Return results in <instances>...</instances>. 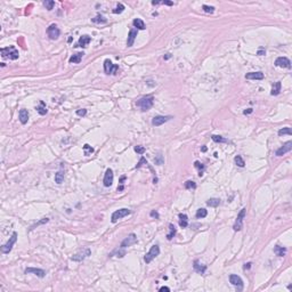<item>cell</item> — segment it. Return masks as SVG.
I'll return each mask as SVG.
<instances>
[{
    "mask_svg": "<svg viewBox=\"0 0 292 292\" xmlns=\"http://www.w3.org/2000/svg\"><path fill=\"white\" fill-rule=\"evenodd\" d=\"M153 103H154L153 96H145V97H142L139 101H137L136 105L140 107L143 112H146L153 106Z\"/></svg>",
    "mask_w": 292,
    "mask_h": 292,
    "instance_id": "1",
    "label": "cell"
},
{
    "mask_svg": "<svg viewBox=\"0 0 292 292\" xmlns=\"http://www.w3.org/2000/svg\"><path fill=\"white\" fill-rule=\"evenodd\" d=\"M1 53V56L3 58H9V59H17L18 58V50L14 47V46H9V47H6V48H1L0 50Z\"/></svg>",
    "mask_w": 292,
    "mask_h": 292,
    "instance_id": "2",
    "label": "cell"
},
{
    "mask_svg": "<svg viewBox=\"0 0 292 292\" xmlns=\"http://www.w3.org/2000/svg\"><path fill=\"white\" fill-rule=\"evenodd\" d=\"M16 240H17V233H16V232H14V233L12 234V236L9 237L8 242L1 247V252H2V253H9V252L12 251L13 245L15 244Z\"/></svg>",
    "mask_w": 292,
    "mask_h": 292,
    "instance_id": "3",
    "label": "cell"
},
{
    "mask_svg": "<svg viewBox=\"0 0 292 292\" xmlns=\"http://www.w3.org/2000/svg\"><path fill=\"white\" fill-rule=\"evenodd\" d=\"M245 215H247V209L243 208V209L238 212L237 218H236V220H235V224H234V226H233V229H234L235 232H240V231L242 229V227H243V219L245 218Z\"/></svg>",
    "mask_w": 292,
    "mask_h": 292,
    "instance_id": "4",
    "label": "cell"
},
{
    "mask_svg": "<svg viewBox=\"0 0 292 292\" xmlns=\"http://www.w3.org/2000/svg\"><path fill=\"white\" fill-rule=\"evenodd\" d=\"M160 255V247L158 245V244H154L152 248H151V250L147 252L144 257V260H145L146 264H149L156 256Z\"/></svg>",
    "mask_w": 292,
    "mask_h": 292,
    "instance_id": "5",
    "label": "cell"
},
{
    "mask_svg": "<svg viewBox=\"0 0 292 292\" xmlns=\"http://www.w3.org/2000/svg\"><path fill=\"white\" fill-rule=\"evenodd\" d=\"M130 213H131V210H129V209H127V208L119 209V210H116V211H114V212L112 213L111 221H112V222H116L119 219L123 218V217H126V216L130 215Z\"/></svg>",
    "mask_w": 292,
    "mask_h": 292,
    "instance_id": "6",
    "label": "cell"
},
{
    "mask_svg": "<svg viewBox=\"0 0 292 292\" xmlns=\"http://www.w3.org/2000/svg\"><path fill=\"white\" fill-rule=\"evenodd\" d=\"M138 241H137V236H136V234L135 233H130L129 235H128L122 242H121V244H120V247L121 248H128V247H131V245H134V244H136Z\"/></svg>",
    "mask_w": 292,
    "mask_h": 292,
    "instance_id": "7",
    "label": "cell"
},
{
    "mask_svg": "<svg viewBox=\"0 0 292 292\" xmlns=\"http://www.w3.org/2000/svg\"><path fill=\"white\" fill-rule=\"evenodd\" d=\"M91 253V250L89 248H86V249H82V250H80L79 252H76L74 256H72V259L73 261H82L83 259H86L88 256H90Z\"/></svg>",
    "mask_w": 292,
    "mask_h": 292,
    "instance_id": "8",
    "label": "cell"
},
{
    "mask_svg": "<svg viewBox=\"0 0 292 292\" xmlns=\"http://www.w3.org/2000/svg\"><path fill=\"white\" fill-rule=\"evenodd\" d=\"M172 116L171 115H156L152 119V125L154 127H159L161 125H163L165 122H168L169 120H171Z\"/></svg>",
    "mask_w": 292,
    "mask_h": 292,
    "instance_id": "9",
    "label": "cell"
},
{
    "mask_svg": "<svg viewBox=\"0 0 292 292\" xmlns=\"http://www.w3.org/2000/svg\"><path fill=\"white\" fill-rule=\"evenodd\" d=\"M118 70H119V66L114 65L110 59L104 61V71L106 74H116Z\"/></svg>",
    "mask_w": 292,
    "mask_h": 292,
    "instance_id": "10",
    "label": "cell"
},
{
    "mask_svg": "<svg viewBox=\"0 0 292 292\" xmlns=\"http://www.w3.org/2000/svg\"><path fill=\"white\" fill-rule=\"evenodd\" d=\"M47 34H48V36H49L52 40H55V39H57V38L59 36L61 31H59V29L57 28L56 24H52V25H49V28L47 29Z\"/></svg>",
    "mask_w": 292,
    "mask_h": 292,
    "instance_id": "11",
    "label": "cell"
},
{
    "mask_svg": "<svg viewBox=\"0 0 292 292\" xmlns=\"http://www.w3.org/2000/svg\"><path fill=\"white\" fill-rule=\"evenodd\" d=\"M291 149H292V142L291 140H289V142H286L284 145L282 146V147H280V148L275 152V155H276V156H282V155H284L285 153H289Z\"/></svg>",
    "mask_w": 292,
    "mask_h": 292,
    "instance_id": "12",
    "label": "cell"
},
{
    "mask_svg": "<svg viewBox=\"0 0 292 292\" xmlns=\"http://www.w3.org/2000/svg\"><path fill=\"white\" fill-rule=\"evenodd\" d=\"M229 282L234 285V286H236L237 290H242L243 289V281H242V278L240 277V276H237L235 274H232V275H229Z\"/></svg>",
    "mask_w": 292,
    "mask_h": 292,
    "instance_id": "13",
    "label": "cell"
},
{
    "mask_svg": "<svg viewBox=\"0 0 292 292\" xmlns=\"http://www.w3.org/2000/svg\"><path fill=\"white\" fill-rule=\"evenodd\" d=\"M275 65L278 67H286V69H291V62L289 58L286 57H277L275 61Z\"/></svg>",
    "mask_w": 292,
    "mask_h": 292,
    "instance_id": "14",
    "label": "cell"
},
{
    "mask_svg": "<svg viewBox=\"0 0 292 292\" xmlns=\"http://www.w3.org/2000/svg\"><path fill=\"white\" fill-rule=\"evenodd\" d=\"M113 178H114V175H113V170L112 169H107L106 172H105V176H104V186L105 187H110L112 184H113Z\"/></svg>",
    "mask_w": 292,
    "mask_h": 292,
    "instance_id": "15",
    "label": "cell"
},
{
    "mask_svg": "<svg viewBox=\"0 0 292 292\" xmlns=\"http://www.w3.org/2000/svg\"><path fill=\"white\" fill-rule=\"evenodd\" d=\"M90 41H91V38L89 36H87V34L81 36L80 38H79L78 43H76L74 47H82V48H86V47L90 43Z\"/></svg>",
    "mask_w": 292,
    "mask_h": 292,
    "instance_id": "16",
    "label": "cell"
},
{
    "mask_svg": "<svg viewBox=\"0 0 292 292\" xmlns=\"http://www.w3.org/2000/svg\"><path fill=\"white\" fill-rule=\"evenodd\" d=\"M30 273L34 274L38 277H45V275H46V272H45L43 269L33 268V267H30V268H26V269H25V274H30Z\"/></svg>",
    "mask_w": 292,
    "mask_h": 292,
    "instance_id": "17",
    "label": "cell"
},
{
    "mask_svg": "<svg viewBox=\"0 0 292 292\" xmlns=\"http://www.w3.org/2000/svg\"><path fill=\"white\" fill-rule=\"evenodd\" d=\"M18 119H19V121H21L22 125H25V123L28 122V120H29V112H28V110H25V109L19 110Z\"/></svg>",
    "mask_w": 292,
    "mask_h": 292,
    "instance_id": "18",
    "label": "cell"
},
{
    "mask_svg": "<svg viewBox=\"0 0 292 292\" xmlns=\"http://www.w3.org/2000/svg\"><path fill=\"white\" fill-rule=\"evenodd\" d=\"M137 36V30L135 29H131L129 31V34H128V40H127V46L128 47H132L134 42H135V39Z\"/></svg>",
    "mask_w": 292,
    "mask_h": 292,
    "instance_id": "19",
    "label": "cell"
},
{
    "mask_svg": "<svg viewBox=\"0 0 292 292\" xmlns=\"http://www.w3.org/2000/svg\"><path fill=\"white\" fill-rule=\"evenodd\" d=\"M245 79L249 80H262L264 79V73L262 72H250L245 74Z\"/></svg>",
    "mask_w": 292,
    "mask_h": 292,
    "instance_id": "20",
    "label": "cell"
},
{
    "mask_svg": "<svg viewBox=\"0 0 292 292\" xmlns=\"http://www.w3.org/2000/svg\"><path fill=\"white\" fill-rule=\"evenodd\" d=\"M193 267H194V271H195V272H198V273H200V274H204L205 269H207V267H205L204 265H201L199 260H195V261H194Z\"/></svg>",
    "mask_w": 292,
    "mask_h": 292,
    "instance_id": "21",
    "label": "cell"
},
{
    "mask_svg": "<svg viewBox=\"0 0 292 292\" xmlns=\"http://www.w3.org/2000/svg\"><path fill=\"white\" fill-rule=\"evenodd\" d=\"M83 53H78V54L73 55L70 57V59H69V62L70 63H73V64H79L80 62H81V59H82V56H83Z\"/></svg>",
    "mask_w": 292,
    "mask_h": 292,
    "instance_id": "22",
    "label": "cell"
},
{
    "mask_svg": "<svg viewBox=\"0 0 292 292\" xmlns=\"http://www.w3.org/2000/svg\"><path fill=\"white\" fill-rule=\"evenodd\" d=\"M116 256L118 258H122L123 256H126V250H125V248H119V249H116V250H114L113 252H111L109 255V257H113V256Z\"/></svg>",
    "mask_w": 292,
    "mask_h": 292,
    "instance_id": "23",
    "label": "cell"
},
{
    "mask_svg": "<svg viewBox=\"0 0 292 292\" xmlns=\"http://www.w3.org/2000/svg\"><path fill=\"white\" fill-rule=\"evenodd\" d=\"M179 225L183 228L188 226V218H187V216L185 213H179Z\"/></svg>",
    "mask_w": 292,
    "mask_h": 292,
    "instance_id": "24",
    "label": "cell"
},
{
    "mask_svg": "<svg viewBox=\"0 0 292 292\" xmlns=\"http://www.w3.org/2000/svg\"><path fill=\"white\" fill-rule=\"evenodd\" d=\"M281 87H282V85H281L280 81L275 82L273 88H272V91H271V95H272V96H277V95L280 94V91H281Z\"/></svg>",
    "mask_w": 292,
    "mask_h": 292,
    "instance_id": "25",
    "label": "cell"
},
{
    "mask_svg": "<svg viewBox=\"0 0 292 292\" xmlns=\"http://www.w3.org/2000/svg\"><path fill=\"white\" fill-rule=\"evenodd\" d=\"M132 24H134V26H135V28H137L138 30H145V23H144L140 18H136V19H134Z\"/></svg>",
    "mask_w": 292,
    "mask_h": 292,
    "instance_id": "26",
    "label": "cell"
},
{
    "mask_svg": "<svg viewBox=\"0 0 292 292\" xmlns=\"http://www.w3.org/2000/svg\"><path fill=\"white\" fill-rule=\"evenodd\" d=\"M64 180V171L63 170H59L55 174V182L57 184H62Z\"/></svg>",
    "mask_w": 292,
    "mask_h": 292,
    "instance_id": "27",
    "label": "cell"
},
{
    "mask_svg": "<svg viewBox=\"0 0 292 292\" xmlns=\"http://www.w3.org/2000/svg\"><path fill=\"white\" fill-rule=\"evenodd\" d=\"M274 252L276 253V256H278V257H283V256L285 255V252H286V249L283 248V247L276 245V247L274 248Z\"/></svg>",
    "mask_w": 292,
    "mask_h": 292,
    "instance_id": "28",
    "label": "cell"
},
{
    "mask_svg": "<svg viewBox=\"0 0 292 292\" xmlns=\"http://www.w3.org/2000/svg\"><path fill=\"white\" fill-rule=\"evenodd\" d=\"M91 22L96 23V24H103V23H106V18L104 17L103 15H97L94 18H91Z\"/></svg>",
    "mask_w": 292,
    "mask_h": 292,
    "instance_id": "29",
    "label": "cell"
},
{
    "mask_svg": "<svg viewBox=\"0 0 292 292\" xmlns=\"http://www.w3.org/2000/svg\"><path fill=\"white\" fill-rule=\"evenodd\" d=\"M36 112H38L40 115H45V114L47 113V107H46V105H45L43 102H40V105L36 107Z\"/></svg>",
    "mask_w": 292,
    "mask_h": 292,
    "instance_id": "30",
    "label": "cell"
},
{
    "mask_svg": "<svg viewBox=\"0 0 292 292\" xmlns=\"http://www.w3.org/2000/svg\"><path fill=\"white\" fill-rule=\"evenodd\" d=\"M219 204H220V200H219V199H216V198H213V199H209V200L207 201V205H209V207H213V208H216V207H218Z\"/></svg>",
    "mask_w": 292,
    "mask_h": 292,
    "instance_id": "31",
    "label": "cell"
},
{
    "mask_svg": "<svg viewBox=\"0 0 292 292\" xmlns=\"http://www.w3.org/2000/svg\"><path fill=\"white\" fill-rule=\"evenodd\" d=\"M169 231H170V232H169V234L167 235V238L170 241V240H172V237L176 235V227H175L172 224H170V225H169Z\"/></svg>",
    "mask_w": 292,
    "mask_h": 292,
    "instance_id": "32",
    "label": "cell"
},
{
    "mask_svg": "<svg viewBox=\"0 0 292 292\" xmlns=\"http://www.w3.org/2000/svg\"><path fill=\"white\" fill-rule=\"evenodd\" d=\"M211 138H212V140L216 142V143H227V142H228L226 138H224V137H221V136H218V135H212Z\"/></svg>",
    "mask_w": 292,
    "mask_h": 292,
    "instance_id": "33",
    "label": "cell"
},
{
    "mask_svg": "<svg viewBox=\"0 0 292 292\" xmlns=\"http://www.w3.org/2000/svg\"><path fill=\"white\" fill-rule=\"evenodd\" d=\"M207 215H208V211L205 210V209H203V208H201V209H199L198 211H196V218H204V217H207Z\"/></svg>",
    "mask_w": 292,
    "mask_h": 292,
    "instance_id": "34",
    "label": "cell"
},
{
    "mask_svg": "<svg viewBox=\"0 0 292 292\" xmlns=\"http://www.w3.org/2000/svg\"><path fill=\"white\" fill-rule=\"evenodd\" d=\"M234 161H235L236 165L241 167V168H243V167L245 165V162H244V160L242 159V156H241V155H236V156H235V159H234Z\"/></svg>",
    "mask_w": 292,
    "mask_h": 292,
    "instance_id": "35",
    "label": "cell"
},
{
    "mask_svg": "<svg viewBox=\"0 0 292 292\" xmlns=\"http://www.w3.org/2000/svg\"><path fill=\"white\" fill-rule=\"evenodd\" d=\"M278 135H280V136H283V135H292L291 128L286 127V128H283V129H280V130H278Z\"/></svg>",
    "mask_w": 292,
    "mask_h": 292,
    "instance_id": "36",
    "label": "cell"
},
{
    "mask_svg": "<svg viewBox=\"0 0 292 292\" xmlns=\"http://www.w3.org/2000/svg\"><path fill=\"white\" fill-rule=\"evenodd\" d=\"M43 5H45V7H46V9H47V10H52V9L54 8L55 2L53 1V0H46V1L43 2Z\"/></svg>",
    "mask_w": 292,
    "mask_h": 292,
    "instance_id": "37",
    "label": "cell"
},
{
    "mask_svg": "<svg viewBox=\"0 0 292 292\" xmlns=\"http://www.w3.org/2000/svg\"><path fill=\"white\" fill-rule=\"evenodd\" d=\"M185 188H187V189H195L196 188V184L193 182V180H187V182L185 183Z\"/></svg>",
    "mask_w": 292,
    "mask_h": 292,
    "instance_id": "38",
    "label": "cell"
},
{
    "mask_svg": "<svg viewBox=\"0 0 292 292\" xmlns=\"http://www.w3.org/2000/svg\"><path fill=\"white\" fill-rule=\"evenodd\" d=\"M123 10H125V6H123L122 3H119V5L113 9V13H114V14H121Z\"/></svg>",
    "mask_w": 292,
    "mask_h": 292,
    "instance_id": "39",
    "label": "cell"
},
{
    "mask_svg": "<svg viewBox=\"0 0 292 292\" xmlns=\"http://www.w3.org/2000/svg\"><path fill=\"white\" fill-rule=\"evenodd\" d=\"M83 152H85V155H90L91 153L94 152V148L91 147L90 145H88V144H86V145L83 146Z\"/></svg>",
    "mask_w": 292,
    "mask_h": 292,
    "instance_id": "40",
    "label": "cell"
},
{
    "mask_svg": "<svg viewBox=\"0 0 292 292\" xmlns=\"http://www.w3.org/2000/svg\"><path fill=\"white\" fill-rule=\"evenodd\" d=\"M154 162H155V164H158V165L163 164L164 159H163V156H162V154H158V155L155 156V159H154Z\"/></svg>",
    "mask_w": 292,
    "mask_h": 292,
    "instance_id": "41",
    "label": "cell"
},
{
    "mask_svg": "<svg viewBox=\"0 0 292 292\" xmlns=\"http://www.w3.org/2000/svg\"><path fill=\"white\" fill-rule=\"evenodd\" d=\"M194 165H195V168H198L199 170H200V174H199V176H202L203 175V170H204V165L203 164L201 163V162H199V161H195L194 162Z\"/></svg>",
    "mask_w": 292,
    "mask_h": 292,
    "instance_id": "42",
    "label": "cell"
},
{
    "mask_svg": "<svg viewBox=\"0 0 292 292\" xmlns=\"http://www.w3.org/2000/svg\"><path fill=\"white\" fill-rule=\"evenodd\" d=\"M202 9H203L205 13H210V14H212V13L215 12V7L208 6V5H203V6H202Z\"/></svg>",
    "mask_w": 292,
    "mask_h": 292,
    "instance_id": "43",
    "label": "cell"
},
{
    "mask_svg": "<svg viewBox=\"0 0 292 292\" xmlns=\"http://www.w3.org/2000/svg\"><path fill=\"white\" fill-rule=\"evenodd\" d=\"M49 221V218H42L40 221H38L36 224H34L32 227H31V229H33V228H36V227H38V226H40V225H42V224H46V222H48Z\"/></svg>",
    "mask_w": 292,
    "mask_h": 292,
    "instance_id": "44",
    "label": "cell"
},
{
    "mask_svg": "<svg viewBox=\"0 0 292 292\" xmlns=\"http://www.w3.org/2000/svg\"><path fill=\"white\" fill-rule=\"evenodd\" d=\"M159 3H162V5H168V6H172L174 2L172 1H152V5H159Z\"/></svg>",
    "mask_w": 292,
    "mask_h": 292,
    "instance_id": "45",
    "label": "cell"
},
{
    "mask_svg": "<svg viewBox=\"0 0 292 292\" xmlns=\"http://www.w3.org/2000/svg\"><path fill=\"white\" fill-rule=\"evenodd\" d=\"M135 151L138 153V154H144L145 153V147H143V146H135Z\"/></svg>",
    "mask_w": 292,
    "mask_h": 292,
    "instance_id": "46",
    "label": "cell"
},
{
    "mask_svg": "<svg viewBox=\"0 0 292 292\" xmlns=\"http://www.w3.org/2000/svg\"><path fill=\"white\" fill-rule=\"evenodd\" d=\"M143 164H147V161H146V159L144 158V156H142V159H140V160H139V162L137 163V165H136V169L140 168Z\"/></svg>",
    "mask_w": 292,
    "mask_h": 292,
    "instance_id": "47",
    "label": "cell"
},
{
    "mask_svg": "<svg viewBox=\"0 0 292 292\" xmlns=\"http://www.w3.org/2000/svg\"><path fill=\"white\" fill-rule=\"evenodd\" d=\"M86 114H87V110L86 109H81L76 111V115H79V116H85Z\"/></svg>",
    "mask_w": 292,
    "mask_h": 292,
    "instance_id": "48",
    "label": "cell"
},
{
    "mask_svg": "<svg viewBox=\"0 0 292 292\" xmlns=\"http://www.w3.org/2000/svg\"><path fill=\"white\" fill-rule=\"evenodd\" d=\"M265 53H266V50H265L262 47H260V48H259V50H258V53H257V55L262 56V55H265Z\"/></svg>",
    "mask_w": 292,
    "mask_h": 292,
    "instance_id": "49",
    "label": "cell"
},
{
    "mask_svg": "<svg viewBox=\"0 0 292 292\" xmlns=\"http://www.w3.org/2000/svg\"><path fill=\"white\" fill-rule=\"evenodd\" d=\"M149 215H151V217H153V218H156V219L159 218V213H158L156 211H154V210H153V211H151V213H149Z\"/></svg>",
    "mask_w": 292,
    "mask_h": 292,
    "instance_id": "50",
    "label": "cell"
},
{
    "mask_svg": "<svg viewBox=\"0 0 292 292\" xmlns=\"http://www.w3.org/2000/svg\"><path fill=\"white\" fill-rule=\"evenodd\" d=\"M160 291H161V292H163V291L169 292V291H170V289H169V288H167V286H162V288H160Z\"/></svg>",
    "mask_w": 292,
    "mask_h": 292,
    "instance_id": "51",
    "label": "cell"
},
{
    "mask_svg": "<svg viewBox=\"0 0 292 292\" xmlns=\"http://www.w3.org/2000/svg\"><path fill=\"white\" fill-rule=\"evenodd\" d=\"M252 112H253V110L252 109H248V110H245L243 113H244V114H250V113H252Z\"/></svg>",
    "mask_w": 292,
    "mask_h": 292,
    "instance_id": "52",
    "label": "cell"
},
{
    "mask_svg": "<svg viewBox=\"0 0 292 292\" xmlns=\"http://www.w3.org/2000/svg\"><path fill=\"white\" fill-rule=\"evenodd\" d=\"M250 267H251V262H248V264L244 265V269H249Z\"/></svg>",
    "mask_w": 292,
    "mask_h": 292,
    "instance_id": "53",
    "label": "cell"
},
{
    "mask_svg": "<svg viewBox=\"0 0 292 292\" xmlns=\"http://www.w3.org/2000/svg\"><path fill=\"white\" fill-rule=\"evenodd\" d=\"M205 151H207V147H205V146H203V147H202V152H205Z\"/></svg>",
    "mask_w": 292,
    "mask_h": 292,
    "instance_id": "54",
    "label": "cell"
},
{
    "mask_svg": "<svg viewBox=\"0 0 292 292\" xmlns=\"http://www.w3.org/2000/svg\"><path fill=\"white\" fill-rule=\"evenodd\" d=\"M164 58H165V59H168V58H170V54H167V56H165V57H164Z\"/></svg>",
    "mask_w": 292,
    "mask_h": 292,
    "instance_id": "55",
    "label": "cell"
}]
</instances>
